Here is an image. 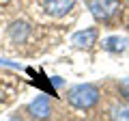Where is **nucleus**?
<instances>
[{"label":"nucleus","mask_w":129,"mask_h":121,"mask_svg":"<svg viewBox=\"0 0 129 121\" xmlns=\"http://www.w3.org/2000/svg\"><path fill=\"white\" fill-rule=\"evenodd\" d=\"M67 102L73 108H78V110H90L99 102V89L95 84H90V82L73 84L67 91Z\"/></svg>","instance_id":"obj_1"},{"label":"nucleus","mask_w":129,"mask_h":121,"mask_svg":"<svg viewBox=\"0 0 129 121\" xmlns=\"http://www.w3.org/2000/svg\"><path fill=\"white\" fill-rule=\"evenodd\" d=\"M88 11L97 22H110L120 13V0H88Z\"/></svg>","instance_id":"obj_2"},{"label":"nucleus","mask_w":129,"mask_h":121,"mask_svg":"<svg viewBox=\"0 0 129 121\" xmlns=\"http://www.w3.org/2000/svg\"><path fill=\"white\" fill-rule=\"evenodd\" d=\"M28 115H30V119L35 121H47L52 117V104L50 99L45 97V95H39V97H35L30 104H28Z\"/></svg>","instance_id":"obj_3"},{"label":"nucleus","mask_w":129,"mask_h":121,"mask_svg":"<svg viewBox=\"0 0 129 121\" xmlns=\"http://www.w3.org/2000/svg\"><path fill=\"white\" fill-rule=\"evenodd\" d=\"M75 7V0H43V9L52 17H64Z\"/></svg>","instance_id":"obj_4"},{"label":"nucleus","mask_w":129,"mask_h":121,"mask_svg":"<svg viewBox=\"0 0 129 121\" xmlns=\"http://www.w3.org/2000/svg\"><path fill=\"white\" fill-rule=\"evenodd\" d=\"M97 28H86V30H78L71 35V46L75 48H90L92 43H97Z\"/></svg>","instance_id":"obj_5"},{"label":"nucleus","mask_w":129,"mask_h":121,"mask_svg":"<svg viewBox=\"0 0 129 121\" xmlns=\"http://www.w3.org/2000/svg\"><path fill=\"white\" fill-rule=\"evenodd\" d=\"M30 33H32V28H30V24L28 22H13L9 26V35H11V39L13 41H17V43H24L28 37H30Z\"/></svg>","instance_id":"obj_6"},{"label":"nucleus","mask_w":129,"mask_h":121,"mask_svg":"<svg viewBox=\"0 0 129 121\" xmlns=\"http://www.w3.org/2000/svg\"><path fill=\"white\" fill-rule=\"evenodd\" d=\"M103 50L106 52H112V54H120V52H125L129 48V39L127 37H108L103 39Z\"/></svg>","instance_id":"obj_7"},{"label":"nucleus","mask_w":129,"mask_h":121,"mask_svg":"<svg viewBox=\"0 0 129 121\" xmlns=\"http://www.w3.org/2000/svg\"><path fill=\"white\" fill-rule=\"evenodd\" d=\"M112 121H129V102L127 104H116L110 110Z\"/></svg>","instance_id":"obj_8"},{"label":"nucleus","mask_w":129,"mask_h":121,"mask_svg":"<svg viewBox=\"0 0 129 121\" xmlns=\"http://www.w3.org/2000/svg\"><path fill=\"white\" fill-rule=\"evenodd\" d=\"M118 91H120V95L125 97V102H129V78H123L118 82Z\"/></svg>","instance_id":"obj_9"},{"label":"nucleus","mask_w":129,"mask_h":121,"mask_svg":"<svg viewBox=\"0 0 129 121\" xmlns=\"http://www.w3.org/2000/svg\"><path fill=\"white\" fill-rule=\"evenodd\" d=\"M7 121H22V119H19V117H9Z\"/></svg>","instance_id":"obj_10"}]
</instances>
